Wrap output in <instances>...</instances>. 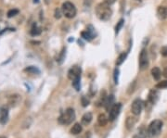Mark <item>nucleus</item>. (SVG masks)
Wrapping results in <instances>:
<instances>
[{
    "label": "nucleus",
    "mask_w": 167,
    "mask_h": 138,
    "mask_svg": "<svg viewBox=\"0 0 167 138\" xmlns=\"http://www.w3.org/2000/svg\"><path fill=\"white\" fill-rule=\"evenodd\" d=\"M115 1H116V0H104V2L106 3V4H108V5H112V4H114L115 3Z\"/></svg>",
    "instance_id": "33"
},
{
    "label": "nucleus",
    "mask_w": 167,
    "mask_h": 138,
    "mask_svg": "<svg viewBox=\"0 0 167 138\" xmlns=\"http://www.w3.org/2000/svg\"><path fill=\"white\" fill-rule=\"evenodd\" d=\"M30 34H31V35H33V36L39 35L41 34V29L39 27H37L36 24H34L33 27H32V29H31V31H30Z\"/></svg>",
    "instance_id": "22"
},
{
    "label": "nucleus",
    "mask_w": 167,
    "mask_h": 138,
    "mask_svg": "<svg viewBox=\"0 0 167 138\" xmlns=\"http://www.w3.org/2000/svg\"><path fill=\"white\" fill-rule=\"evenodd\" d=\"M82 37L86 41H91L94 38V32H93V28H91V30H89V28H87L86 31L81 33Z\"/></svg>",
    "instance_id": "11"
},
{
    "label": "nucleus",
    "mask_w": 167,
    "mask_h": 138,
    "mask_svg": "<svg viewBox=\"0 0 167 138\" xmlns=\"http://www.w3.org/2000/svg\"><path fill=\"white\" fill-rule=\"evenodd\" d=\"M137 122V120L134 117H128L125 121V126L127 130H132L133 127L135 126V124Z\"/></svg>",
    "instance_id": "16"
},
{
    "label": "nucleus",
    "mask_w": 167,
    "mask_h": 138,
    "mask_svg": "<svg viewBox=\"0 0 167 138\" xmlns=\"http://www.w3.org/2000/svg\"><path fill=\"white\" fill-rule=\"evenodd\" d=\"M163 76H164L165 78H167V68L163 71Z\"/></svg>",
    "instance_id": "34"
},
{
    "label": "nucleus",
    "mask_w": 167,
    "mask_h": 138,
    "mask_svg": "<svg viewBox=\"0 0 167 138\" xmlns=\"http://www.w3.org/2000/svg\"><path fill=\"white\" fill-rule=\"evenodd\" d=\"M34 2H35H35H36V3H38V2H39V1H38V0H35Z\"/></svg>",
    "instance_id": "35"
},
{
    "label": "nucleus",
    "mask_w": 167,
    "mask_h": 138,
    "mask_svg": "<svg viewBox=\"0 0 167 138\" xmlns=\"http://www.w3.org/2000/svg\"><path fill=\"white\" fill-rule=\"evenodd\" d=\"M81 68L78 66H73L69 70L68 72V78L71 81H74L76 79L81 78Z\"/></svg>",
    "instance_id": "8"
},
{
    "label": "nucleus",
    "mask_w": 167,
    "mask_h": 138,
    "mask_svg": "<svg viewBox=\"0 0 167 138\" xmlns=\"http://www.w3.org/2000/svg\"><path fill=\"white\" fill-rule=\"evenodd\" d=\"M156 88L158 89H163V88H167V80L166 81H162L160 82L159 84H156Z\"/></svg>",
    "instance_id": "27"
},
{
    "label": "nucleus",
    "mask_w": 167,
    "mask_h": 138,
    "mask_svg": "<svg viewBox=\"0 0 167 138\" xmlns=\"http://www.w3.org/2000/svg\"><path fill=\"white\" fill-rule=\"evenodd\" d=\"M114 104H115V103H114V96H113V95H110V96H108V97H106L103 106L105 107L106 110L110 111V109H112V107Z\"/></svg>",
    "instance_id": "10"
},
{
    "label": "nucleus",
    "mask_w": 167,
    "mask_h": 138,
    "mask_svg": "<svg viewBox=\"0 0 167 138\" xmlns=\"http://www.w3.org/2000/svg\"><path fill=\"white\" fill-rule=\"evenodd\" d=\"M80 79H81V78H79V79H76V80L73 81V87L75 88V90H76V91H79V90H80V88H81Z\"/></svg>",
    "instance_id": "26"
},
{
    "label": "nucleus",
    "mask_w": 167,
    "mask_h": 138,
    "mask_svg": "<svg viewBox=\"0 0 167 138\" xmlns=\"http://www.w3.org/2000/svg\"><path fill=\"white\" fill-rule=\"evenodd\" d=\"M161 54L163 57H167V46H164L161 49Z\"/></svg>",
    "instance_id": "32"
},
{
    "label": "nucleus",
    "mask_w": 167,
    "mask_h": 138,
    "mask_svg": "<svg viewBox=\"0 0 167 138\" xmlns=\"http://www.w3.org/2000/svg\"><path fill=\"white\" fill-rule=\"evenodd\" d=\"M62 10L60 9H55V12H54V15H55V18L56 19H58V20H60V19L61 18V16H62Z\"/></svg>",
    "instance_id": "29"
},
{
    "label": "nucleus",
    "mask_w": 167,
    "mask_h": 138,
    "mask_svg": "<svg viewBox=\"0 0 167 138\" xmlns=\"http://www.w3.org/2000/svg\"><path fill=\"white\" fill-rule=\"evenodd\" d=\"M108 121H109V118H107L105 114H99L98 117V122L100 126H105L108 123Z\"/></svg>",
    "instance_id": "20"
},
{
    "label": "nucleus",
    "mask_w": 167,
    "mask_h": 138,
    "mask_svg": "<svg viewBox=\"0 0 167 138\" xmlns=\"http://www.w3.org/2000/svg\"><path fill=\"white\" fill-rule=\"evenodd\" d=\"M82 131H83L82 125L80 123H75L72 127V129H71V134H73V135H77V134H81Z\"/></svg>",
    "instance_id": "15"
},
{
    "label": "nucleus",
    "mask_w": 167,
    "mask_h": 138,
    "mask_svg": "<svg viewBox=\"0 0 167 138\" xmlns=\"http://www.w3.org/2000/svg\"><path fill=\"white\" fill-rule=\"evenodd\" d=\"M21 99H22V98H21V97L19 96V95H13V96H11V97H9V102L10 106L14 107V106H16V105L19 104V102L21 101Z\"/></svg>",
    "instance_id": "18"
},
{
    "label": "nucleus",
    "mask_w": 167,
    "mask_h": 138,
    "mask_svg": "<svg viewBox=\"0 0 167 138\" xmlns=\"http://www.w3.org/2000/svg\"><path fill=\"white\" fill-rule=\"evenodd\" d=\"M96 14L100 21H107L111 19L112 15V10L110 8V5L106 4L105 2L99 3L96 7Z\"/></svg>",
    "instance_id": "1"
},
{
    "label": "nucleus",
    "mask_w": 167,
    "mask_h": 138,
    "mask_svg": "<svg viewBox=\"0 0 167 138\" xmlns=\"http://www.w3.org/2000/svg\"><path fill=\"white\" fill-rule=\"evenodd\" d=\"M19 14V9H10L8 11V17L9 18H12L16 15Z\"/></svg>",
    "instance_id": "28"
},
{
    "label": "nucleus",
    "mask_w": 167,
    "mask_h": 138,
    "mask_svg": "<svg viewBox=\"0 0 167 138\" xmlns=\"http://www.w3.org/2000/svg\"><path fill=\"white\" fill-rule=\"evenodd\" d=\"M143 109V101L141 99H136L134 100L133 103H132V107H131V110H132V113L134 115H139L141 113V111Z\"/></svg>",
    "instance_id": "7"
},
{
    "label": "nucleus",
    "mask_w": 167,
    "mask_h": 138,
    "mask_svg": "<svg viewBox=\"0 0 167 138\" xmlns=\"http://www.w3.org/2000/svg\"><path fill=\"white\" fill-rule=\"evenodd\" d=\"M157 15L161 20H165L167 18V8L164 6H160L157 9Z\"/></svg>",
    "instance_id": "12"
},
{
    "label": "nucleus",
    "mask_w": 167,
    "mask_h": 138,
    "mask_svg": "<svg viewBox=\"0 0 167 138\" xmlns=\"http://www.w3.org/2000/svg\"><path fill=\"white\" fill-rule=\"evenodd\" d=\"M82 105H83V107H87L89 105V100L86 97H82Z\"/></svg>",
    "instance_id": "31"
},
{
    "label": "nucleus",
    "mask_w": 167,
    "mask_h": 138,
    "mask_svg": "<svg viewBox=\"0 0 167 138\" xmlns=\"http://www.w3.org/2000/svg\"><path fill=\"white\" fill-rule=\"evenodd\" d=\"M126 57H127V53H122L119 55V57L117 58V60H116V65L117 66H120L122 65L125 62V60L126 59Z\"/></svg>",
    "instance_id": "23"
},
{
    "label": "nucleus",
    "mask_w": 167,
    "mask_h": 138,
    "mask_svg": "<svg viewBox=\"0 0 167 138\" xmlns=\"http://www.w3.org/2000/svg\"><path fill=\"white\" fill-rule=\"evenodd\" d=\"M61 10H62V13L63 15L65 16L68 19H73L75 17L76 15V8L75 6L71 3V2H65L62 4V7H61Z\"/></svg>",
    "instance_id": "4"
},
{
    "label": "nucleus",
    "mask_w": 167,
    "mask_h": 138,
    "mask_svg": "<svg viewBox=\"0 0 167 138\" xmlns=\"http://www.w3.org/2000/svg\"><path fill=\"white\" fill-rule=\"evenodd\" d=\"M92 119H93V115L91 112H86V113H85L82 117V124L88 125L92 122Z\"/></svg>",
    "instance_id": "13"
},
{
    "label": "nucleus",
    "mask_w": 167,
    "mask_h": 138,
    "mask_svg": "<svg viewBox=\"0 0 167 138\" xmlns=\"http://www.w3.org/2000/svg\"><path fill=\"white\" fill-rule=\"evenodd\" d=\"M147 135H148V131L144 127H141L137 133L133 136V138H147Z\"/></svg>",
    "instance_id": "17"
},
{
    "label": "nucleus",
    "mask_w": 167,
    "mask_h": 138,
    "mask_svg": "<svg viewBox=\"0 0 167 138\" xmlns=\"http://www.w3.org/2000/svg\"><path fill=\"white\" fill-rule=\"evenodd\" d=\"M119 73H120L119 69L116 68V69L114 70V72H113V79H114L115 84H118V83H119Z\"/></svg>",
    "instance_id": "25"
},
{
    "label": "nucleus",
    "mask_w": 167,
    "mask_h": 138,
    "mask_svg": "<svg viewBox=\"0 0 167 138\" xmlns=\"http://www.w3.org/2000/svg\"><path fill=\"white\" fill-rule=\"evenodd\" d=\"M124 22H125V20H124V19H121V20L117 22L116 26H115V34H116L120 32V30L122 29V27H123Z\"/></svg>",
    "instance_id": "24"
},
{
    "label": "nucleus",
    "mask_w": 167,
    "mask_h": 138,
    "mask_svg": "<svg viewBox=\"0 0 167 138\" xmlns=\"http://www.w3.org/2000/svg\"><path fill=\"white\" fill-rule=\"evenodd\" d=\"M149 67V55L147 49H142L139 55V68L141 71H144Z\"/></svg>",
    "instance_id": "5"
},
{
    "label": "nucleus",
    "mask_w": 167,
    "mask_h": 138,
    "mask_svg": "<svg viewBox=\"0 0 167 138\" xmlns=\"http://www.w3.org/2000/svg\"><path fill=\"white\" fill-rule=\"evenodd\" d=\"M151 75H152V77L154 78V80L159 81L161 79V76H162V72H161V70L159 68L155 67V68H153L151 70Z\"/></svg>",
    "instance_id": "19"
},
{
    "label": "nucleus",
    "mask_w": 167,
    "mask_h": 138,
    "mask_svg": "<svg viewBox=\"0 0 167 138\" xmlns=\"http://www.w3.org/2000/svg\"><path fill=\"white\" fill-rule=\"evenodd\" d=\"M0 138H6L5 136H0Z\"/></svg>",
    "instance_id": "36"
},
{
    "label": "nucleus",
    "mask_w": 167,
    "mask_h": 138,
    "mask_svg": "<svg viewBox=\"0 0 167 138\" xmlns=\"http://www.w3.org/2000/svg\"><path fill=\"white\" fill-rule=\"evenodd\" d=\"M122 109V104L121 103H115L112 109L109 111V121L113 122L117 119V117L120 114V111Z\"/></svg>",
    "instance_id": "6"
},
{
    "label": "nucleus",
    "mask_w": 167,
    "mask_h": 138,
    "mask_svg": "<svg viewBox=\"0 0 167 138\" xmlns=\"http://www.w3.org/2000/svg\"><path fill=\"white\" fill-rule=\"evenodd\" d=\"M159 98V93L156 90H151L149 94V101L151 104H155Z\"/></svg>",
    "instance_id": "14"
},
{
    "label": "nucleus",
    "mask_w": 167,
    "mask_h": 138,
    "mask_svg": "<svg viewBox=\"0 0 167 138\" xmlns=\"http://www.w3.org/2000/svg\"><path fill=\"white\" fill-rule=\"evenodd\" d=\"M163 128V122L162 121H159V120H155L150 122V124L149 125L147 131H148V136L153 138L157 135H159V134L161 133Z\"/></svg>",
    "instance_id": "2"
},
{
    "label": "nucleus",
    "mask_w": 167,
    "mask_h": 138,
    "mask_svg": "<svg viewBox=\"0 0 167 138\" xmlns=\"http://www.w3.org/2000/svg\"><path fill=\"white\" fill-rule=\"evenodd\" d=\"M24 72H28V73H31V74H39L40 73L39 69L35 67V66H29L27 68H25L24 69Z\"/></svg>",
    "instance_id": "21"
},
{
    "label": "nucleus",
    "mask_w": 167,
    "mask_h": 138,
    "mask_svg": "<svg viewBox=\"0 0 167 138\" xmlns=\"http://www.w3.org/2000/svg\"><path fill=\"white\" fill-rule=\"evenodd\" d=\"M75 120V112L73 109H67L59 118V122L60 124L69 125Z\"/></svg>",
    "instance_id": "3"
},
{
    "label": "nucleus",
    "mask_w": 167,
    "mask_h": 138,
    "mask_svg": "<svg viewBox=\"0 0 167 138\" xmlns=\"http://www.w3.org/2000/svg\"><path fill=\"white\" fill-rule=\"evenodd\" d=\"M64 58H65V48L62 49V51L60 53V56L59 57V59H58V62H59L60 64H61L62 61L64 60Z\"/></svg>",
    "instance_id": "30"
},
{
    "label": "nucleus",
    "mask_w": 167,
    "mask_h": 138,
    "mask_svg": "<svg viewBox=\"0 0 167 138\" xmlns=\"http://www.w3.org/2000/svg\"><path fill=\"white\" fill-rule=\"evenodd\" d=\"M9 120V110L6 108L0 109V123L6 124Z\"/></svg>",
    "instance_id": "9"
}]
</instances>
